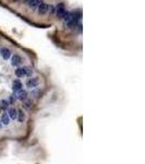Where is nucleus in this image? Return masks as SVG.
<instances>
[{"mask_svg": "<svg viewBox=\"0 0 145 164\" xmlns=\"http://www.w3.org/2000/svg\"><path fill=\"white\" fill-rule=\"evenodd\" d=\"M40 84V78H31L28 79L26 81V86L28 89H34V88H36V86H38Z\"/></svg>", "mask_w": 145, "mask_h": 164, "instance_id": "f257e3e1", "label": "nucleus"}, {"mask_svg": "<svg viewBox=\"0 0 145 164\" xmlns=\"http://www.w3.org/2000/svg\"><path fill=\"white\" fill-rule=\"evenodd\" d=\"M37 12H38V14H40V15H44V14H46L48 11H49V5H47V3H45V2H40V6L37 7Z\"/></svg>", "mask_w": 145, "mask_h": 164, "instance_id": "f03ea898", "label": "nucleus"}, {"mask_svg": "<svg viewBox=\"0 0 145 164\" xmlns=\"http://www.w3.org/2000/svg\"><path fill=\"white\" fill-rule=\"evenodd\" d=\"M66 12H67V10H66V8H65V5H63V3H59V5L57 6V8H56V14H57L58 19H62Z\"/></svg>", "mask_w": 145, "mask_h": 164, "instance_id": "7ed1b4c3", "label": "nucleus"}, {"mask_svg": "<svg viewBox=\"0 0 145 164\" xmlns=\"http://www.w3.org/2000/svg\"><path fill=\"white\" fill-rule=\"evenodd\" d=\"M22 61H23V59H22V57L19 56V55H14V56H12V58H11V64H12V66H14V67L21 66L22 65Z\"/></svg>", "mask_w": 145, "mask_h": 164, "instance_id": "20e7f679", "label": "nucleus"}, {"mask_svg": "<svg viewBox=\"0 0 145 164\" xmlns=\"http://www.w3.org/2000/svg\"><path fill=\"white\" fill-rule=\"evenodd\" d=\"M0 55H1V57L3 59H9L11 57V52H10V49L9 48H6V47H3V48H1L0 49Z\"/></svg>", "mask_w": 145, "mask_h": 164, "instance_id": "39448f33", "label": "nucleus"}, {"mask_svg": "<svg viewBox=\"0 0 145 164\" xmlns=\"http://www.w3.org/2000/svg\"><path fill=\"white\" fill-rule=\"evenodd\" d=\"M40 2H42V0H28L26 2V5L30 7L32 10H36L37 7L40 6Z\"/></svg>", "mask_w": 145, "mask_h": 164, "instance_id": "423d86ee", "label": "nucleus"}, {"mask_svg": "<svg viewBox=\"0 0 145 164\" xmlns=\"http://www.w3.org/2000/svg\"><path fill=\"white\" fill-rule=\"evenodd\" d=\"M15 76H16V77H19V78L27 77V72H26L25 67H23V68H18V69L15 70Z\"/></svg>", "mask_w": 145, "mask_h": 164, "instance_id": "0eeeda50", "label": "nucleus"}, {"mask_svg": "<svg viewBox=\"0 0 145 164\" xmlns=\"http://www.w3.org/2000/svg\"><path fill=\"white\" fill-rule=\"evenodd\" d=\"M8 115L10 119H16L18 117V110H15L14 107H9L8 108Z\"/></svg>", "mask_w": 145, "mask_h": 164, "instance_id": "6e6552de", "label": "nucleus"}, {"mask_svg": "<svg viewBox=\"0 0 145 164\" xmlns=\"http://www.w3.org/2000/svg\"><path fill=\"white\" fill-rule=\"evenodd\" d=\"M22 86L23 85H22L20 80H14L13 83H12V90H13V92H18L22 90Z\"/></svg>", "mask_w": 145, "mask_h": 164, "instance_id": "1a4fd4ad", "label": "nucleus"}, {"mask_svg": "<svg viewBox=\"0 0 145 164\" xmlns=\"http://www.w3.org/2000/svg\"><path fill=\"white\" fill-rule=\"evenodd\" d=\"M16 98H19L20 101H26L27 92L25 91V90H20V91H18V95H16Z\"/></svg>", "mask_w": 145, "mask_h": 164, "instance_id": "9d476101", "label": "nucleus"}, {"mask_svg": "<svg viewBox=\"0 0 145 164\" xmlns=\"http://www.w3.org/2000/svg\"><path fill=\"white\" fill-rule=\"evenodd\" d=\"M1 123H2V125H6V126H8V125L10 124V117H9V115H8V113H3L2 115H1Z\"/></svg>", "mask_w": 145, "mask_h": 164, "instance_id": "9b49d317", "label": "nucleus"}, {"mask_svg": "<svg viewBox=\"0 0 145 164\" xmlns=\"http://www.w3.org/2000/svg\"><path fill=\"white\" fill-rule=\"evenodd\" d=\"M9 102H8L7 100H1L0 101V110L1 111H7L8 108H9Z\"/></svg>", "mask_w": 145, "mask_h": 164, "instance_id": "f8f14e48", "label": "nucleus"}, {"mask_svg": "<svg viewBox=\"0 0 145 164\" xmlns=\"http://www.w3.org/2000/svg\"><path fill=\"white\" fill-rule=\"evenodd\" d=\"M16 119L20 122V123H23L24 120H25V114L23 113V111H18V117H16Z\"/></svg>", "mask_w": 145, "mask_h": 164, "instance_id": "ddd939ff", "label": "nucleus"}, {"mask_svg": "<svg viewBox=\"0 0 145 164\" xmlns=\"http://www.w3.org/2000/svg\"><path fill=\"white\" fill-rule=\"evenodd\" d=\"M25 69H26V72H27V77H32V74H33V69H32L31 67H25Z\"/></svg>", "mask_w": 145, "mask_h": 164, "instance_id": "4468645a", "label": "nucleus"}, {"mask_svg": "<svg viewBox=\"0 0 145 164\" xmlns=\"http://www.w3.org/2000/svg\"><path fill=\"white\" fill-rule=\"evenodd\" d=\"M15 100H16L15 95H13V94H12V95L10 96V98H9V101H8V102H9V104H13L14 102H15Z\"/></svg>", "mask_w": 145, "mask_h": 164, "instance_id": "2eb2a0df", "label": "nucleus"}, {"mask_svg": "<svg viewBox=\"0 0 145 164\" xmlns=\"http://www.w3.org/2000/svg\"><path fill=\"white\" fill-rule=\"evenodd\" d=\"M31 104H32L31 102H25V106H24V107H25V108H31V107H32Z\"/></svg>", "mask_w": 145, "mask_h": 164, "instance_id": "dca6fc26", "label": "nucleus"}, {"mask_svg": "<svg viewBox=\"0 0 145 164\" xmlns=\"http://www.w3.org/2000/svg\"><path fill=\"white\" fill-rule=\"evenodd\" d=\"M2 126H3V125H2V123H1V120H0V128H1Z\"/></svg>", "mask_w": 145, "mask_h": 164, "instance_id": "f3484780", "label": "nucleus"}, {"mask_svg": "<svg viewBox=\"0 0 145 164\" xmlns=\"http://www.w3.org/2000/svg\"><path fill=\"white\" fill-rule=\"evenodd\" d=\"M14 1H19V0H14Z\"/></svg>", "mask_w": 145, "mask_h": 164, "instance_id": "a211bd4d", "label": "nucleus"}]
</instances>
